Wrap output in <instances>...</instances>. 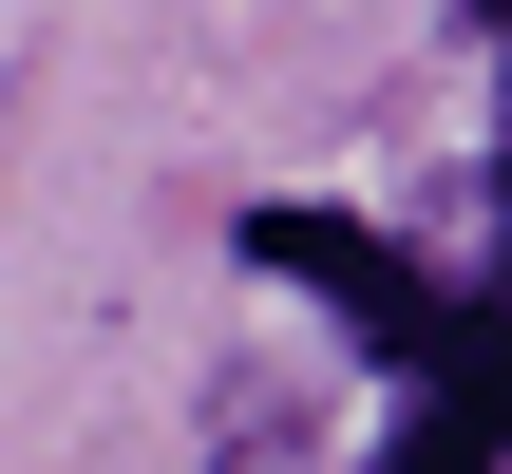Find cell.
<instances>
[{
    "instance_id": "cell-1",
    "label": "cell",
    "mask_w": 512,
    "mask_h": 474,
    "mask_svg": "<svg viewBox=\"0 0 512 474\" xmlns=\"http://www.w3.org/2000/svg\"><path fill=\"white\" fill-rule=\"evenodd\" d=\"M475 19H512V0H475Z\"/></svg>"
}]
</instances>
